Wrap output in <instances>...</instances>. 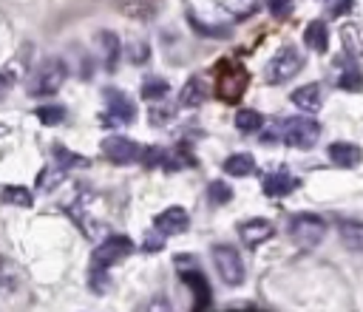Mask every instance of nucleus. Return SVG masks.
Masks as SVG:
<instances>
[{"label": "nucleus", "mask_w": 363, "mask_h": 312, "mask_svg": "<svg viewBox=\"0 0 363 312\" xmlns=\"http://www.w3.org/2000/svg\"><path fill=\"white\" fill-rule=\"evenodd\" d=\"M326 235V221L318 213H295L289 218V238L301 250H315Z\"/></svg>", "instance_id": "nucleus-1"}, {"label": "nucleus", "mask_w": 363, "mask_h": 312, "mask_svg": "<svg viewBox=\"0 0 363 312\" xmlns=\"http://www.w3.org/2000/svg\"><path fill=\"white\" fill-rule=\"evenodd\" d=\"M281 139L289 145V147H301V150H309L315 147V142L320 139V125L312 119V116H289L281 122Z\"/></svg>", "instance_id": "nucleus-2"}, {"label": "nucleus", "mask_w": 363, "mask_h": 312, "mask_svg": "<svg viewBox=\"0 0 363 312\" xmlns=\"http://www.w3.org/2000/svg\"><path fill=\"white\" fill-rule=\"evenodd\" d=\"M65 77H68L65 62H62L60 57H51V60H45V62L37 68V74L31 77L28 94H31V96H48V94H57V91L62 88Z\"/></svg>", "instance_id": "nucleus-3"}, {"label": "nucleus", "mask_w": 363, "mask_h": 312, "mask_svg": "<svg viewBox=\"0 0 363 312\" xmlns=\"http://www.w3.org/2000/svg\"><path fill=\"white\" fill-rule=\"evenodd\" d=\"M301 65H303L301 51H298L295 45H281V48L272 54V60L267 62V82L281 85V82L292 79V77L301 71Z\"/></svg>", "instance_id": "nucleus-4"}, {"label": "nucleus", "mask_w": 363, "mask_h": 312, "mask_svg": "<svg viewBox=\"0 0 363 312\" xmlns=\"http://www.w3.org/2000/svg\"><path fill=\"white\" fill-rule=\"evenodd\" d=\"M210 255H213V267H216L218 278H221L227 286H238V284L244 281V261H241V255H238L235 247H230V244H216Z\"/></svg>", "instance_id": "nucleus-5"}, {"label": "nucleus", "mask_w": 363, "mask_h": 312, "mask_svg": "<svg viewBox=\"0 0 363 312\" xmlns=\"http://www.w3.org/2000/svg\"><path fill=\"white\" fill-rule=\"evenodd\" d=\"M102 153L113 165H133V162H142L145 159V147L136 145L128 136H119V133H111V136L102 139Z\"/></svg>", "instance_id": "nucleus-6"}, {"label": "nucleus", "mask_w": 363, "mask_h": 312, "mask_svg": "<svg viewBox=\"0 0 363 312\" xmlns=\"http://www.w3.org/2000/svg\"><path fill=\"white\" fill-rule=\"evenodd\" d=\"M130 252H133V241H130V238H125V235H111V238H105V241H99V244L94 247L91 264L108 269V267L119 264L122 258H128Z\"/></svg>", "instance_id": "nucleus-7"}, {"label": "nucleus", "mask_w": 363, "mask_h": 312, "mask_svg": "<svg viewBox=\"0 0 363 312\" xmlns=\"http://www.w3.org/2000/svg\"><path fill=\"white\" fill-rule=\"evenodd\" d=\"M244 88H247V71L235 62H221V68H218V94L233 102L244 94Z\"/></svg>", "instance_id": "nucleus-8"}, {"label": "nucleus", "mask_w": 363, "mask_h": 312, "mask_svg": "<svg viewBox=\"0 0 363 312\" xmlns=\"http://www.w3.org/2000/svg\"><path fill=\"white\" fill-rule=\"evenodd\" d=\"M105 99H108L105 122H113V125H128V122H133L136 108H133V102H130L125 94H119V91H105Z\"/></svg>", "instance_id": "nucleus-9"}, {"label": "nucleus", "mask_w": 363, "mask_h": 312, "mask_svg": "<svg viewBox=\"0 0 363 312\" xmlns=\"http://www.w3.org/2000/svg\"><path fill=\"white\" fill-rule=\"evenodd\" d=\"M153 224H156V233H159V235H179V233L187 230L190 216H187L184 207H167V210H162V213L153 218Z\"/></svg>", "instance_id": "nucleus-10"}, {"label": "nucleus", "mask_w": 363, "mask_h": 312, "mask_svg": "<svg viewBox=\"0 0 363 312\" xmlns=\"http://www.w3.org/2000/svg\"><path fill=\"white\" fill-rule=\"evenodd\" d=\"M238 235H241L244 247H258V244H264L275 235V227L267 218H247V221H241Z\"/></svg>", "instance_id": "nucleus-11"}, {"label": "nucleus", "mask_w": 363, "mask_h": 312, "mask_svg": "<svg viewBox=\"0 0 363 312\" xmlns=\"http://www.w3.org/2000/svg\"><path fill=\"white\" fill-rule=\"evenodd\" d=\"M289 99H292L295 108H301V111H306V113H315V111H320V105H323V88H320L318 82H306V85L295 88V91L289 94Z\"/></svg>", "instance_id": "nucleus-12"}, {"label": "nucleus", "mask_w": 363, "mask_h": 312, "mask_svg": "<svg viewBox=\"0 0 363 312\" xmlns=\"http://www.w3.org/2000/svg\"><path fill=\"white\" fill-rule=\"evenodd\" d=\"M326 156L337 167H357L360 159H363V150L357 145H352V142H332L329 150H326Z\"/></svg>", "instance_id": "nucleus-13"}, {"label": "nucleus", "mask_w": 363, "mask_h": 312, "mask_svg": "<svg viewBox=\"0 0 363 312\" xmlns=\"http://www.w3.org/2000/svg\"><path fill=\"white\" fill-rule=\"evenodd\" d=\"M295 187H298V179H295L292 173L278 170V173L264 176V193H267L269 199H284V196H289Z\"/></svg>", "instance_id": "nucleus-14"}, {"label": "nucleus", "mask_w": 363, "mask_h": 312, "mask_svg": "<svg viewBox=\"0 0 363 312\" xmlns=\"http://www.w3.org/2000/svg\"><path fill=\"white\" fill-rule=\"evenodd\" d=\"M337 235H340V244L352 252H363V221L357 218H346L340 221L337 227Z\"/></svg>", "instance_id": "nucleus-15"}, {"label": "nucleus", "mask_w": 363, "mask_h": 312, "mask_svg": "<svg viewBox=\"0 0 363 312\" xmlns=\"http://www.w3.org/2000/svg\"><path fill=\"white\" fill-rule=\"evenodd\" d=\"M303 43L306 48H312L315 54H323L329 51V28L323 20H312L306 28H303Z\"/></svg>", "instance_id": "nucleus-16"}, {"label": "nucleus", "mask_w": 363, "mask_h": 312, "mask_svg": "<svg viewBox=\"0 0 363 312\" xmlns=\"http://www.w3.org/2000/svg\"><path fill=\"white\" fill-rule=\"evenodd\" d=\"M340 40H343V48H346L349 60L363 57V26H357V23H346V26L340 28Z\"/></svg>", "instance_id": "nucleus-17"}, {"label": "nucleus", "mask_w": 363, "mask_h": 312, "mask_svg": "<svg viewBox=\"0 0 363 312\" xmlns=\"http://www.w3.org/2000/svg\"><path fill=\"white\" fill-rule=\"evenodd\" d=\"M337 65H340V62H337ZM337 88H340V91H352V94L363 91V74H360V68L354 65V60H352V62H346V65H340Z\"/></svg>", "instance_id": "nucleus-18"}, {"label": "nucleus", "mask_w": 363, "mask_h": 312, "mask_svg": "<svg viewBox=\"0 0 363 312\" xmlns=\"http://www.w3.org/2000/svg\"><path fill=\"white\" fill-rule=\"evenodd\" d=\"M201 102H204V82H201V77H190L179 94V105L182 108H199Z\"/></svg>", "instance_id": "nucleus-19"}, {"label": "nucleus", "mask_w": 363, "mask_h": 312, "mask_svg": "<svg viewBox=\"0 0 363 312\" xmlns=\"http://www.w3.org/2000/svg\"><path fill=\"white\" fill-rule=\"evenodd\" d=\"M179 275H182V281H184V284H190V289L196 292L199 306L210 301V286H207V278H204V275H201L196 267H190V269H179ZM199 306H196V309H199Z\"/></svg>", "instance_id": "nucleus-20"}, {"label": "nucleus", "mask_w": 363, "mask_h": 312, "mask_svg": "<svg viewBox=\"0 0 363 312\" xmlns=\"http://www.w3.org/2000/svg\"><path fill=\"white\" fill-rule=\"evenodd\" d=\"M252 170H255V159L250 153H233V156L224 159V173L227 176L241 179V176H250Z\"/></svg>", "instance_id": "nucleus-21"}, {"label": "nucleus", "mask_w": 363, "mask_h": 312, "mask_svg": "<svg viewBox=\"0 0 363 312\" xmlns=\"http://www.w3.org/2000/svg\"><path fill=\"white\" fill-rule=\"evenodd\" d=\"M96 40H99V48H102V62L108 68H116V60H119V37L113 31H99Z\"/></svg>", "instance_id": "nucleus-22"}, {"label": "nucleus", "mask_w": 363, "mask_h": 312, "mask_svg": "<svg viewBox=\"0 0 363 312\" xmlns=\"http://www.w3.org/2000/svg\"><path fill=\"white\" fill-rule=\"evenodd\" d=\"M261 125H264V116L258 111H252V108L235 111V128L241 133H255V130H261Z\"/></svg>", "instance_id": "nucleus-23"}, {"label": "nucleus", "mask_w": 363, "mask_h": 312, "mask_svg": "<svg viewBox=\"0 0 363 312\" xmlns=\"http://www.w3.org/2000/svg\"><path fill=\"white\" fill-rule=\"evenodd\" d=\"M0 199H3L6 204H14V207H31V204H34L31 190H28V187H17V184L3 187V190H0Z\"/></svg>", "instance_id": "nucleus-24"}, {"label": "nucleus", "mask_w": 363, "mask_h": 312, "mask_svg": "<svg viewBox=\"0 0 363 312\" xmlns=\"http://www.w3.org/2000/svg\"><path fill=\"white\" fill-rule=\"evenodd\" d=\"M17 284V272H14V264L9 258L0 255V292H11Z\"/></svg>", "instance_id": "nucleus-25"}, {"label": "nucleus", "mask_w": 363, "mask_h": 312, "mask_svg": "<svg viewBox=\"0 0 363 312\" xmlns=\"http://www.w3.org/2000/svg\"><path fill=\"white\" fill-rule=\"evenodd\" d=\"M207 196H210V201L213 204H227L230 199H233V190H230V184L227 182H210V187H207Z\"/></svg>", "instance_id": "nucleus-26"}, {"label": "nucleus", "mask_w": 363, "mask_h": 312, "mask_svg": "<svg viewBox=\"0 0 363 312\" xmlns=\"http://www.w3.org/2000/svg\"><path fill=\"white\" fill-rule=\"evenodd\" d=\"M167 94V82L164 79H159V77H147L145 82H142V96H147V99H162Z\"/></svg>", "instance_id": "nucleus-27"}, {"label": "nucleus", "mask_w": 363, "mask_h": 312, "mask_svg": "<svg viewBox=\"0 0 363 312\" xmlns=\"http://www.w3.org/2000/svg\"><path fill=\"white\" fill-rule=\"evenodd\" d=\"M37 119L45 125H60L65 119V111L60 105H43V108H37Z\"/></svg>", "instance_id": "nucleus-28"}, {"label": "nucleus", "mask_w": 363, "mask_h": 312, "mask_svg": "<svg viewBox=\"0 0 363 312\" xmlns=\"http://www.w3.org/2000/svg\"><path fill=\"white\" fill-rule=\"evenodd\" d=\"M88 286H91L96 295H105V292H108V286H111L108 272H105L102 267H94V269H91V275H88Z\"/></svg>", "instance_id": "nucleus-29"}, {"label": "nucleus", "mask_w": 363, "mask_h": 312, "mask_svg": "<svg viewBox=\"0 0 363 312\" xmlns=\"http://www.w3.org/2000/svg\"><path fill=\"white\" fill-rule=\"evenodd\" d=\"M54 153H57V165L60 167H82V165H88L79 153H71V150H65V147H54Z\"/></svg>", "instance_id": "nucleus-30"}, {"label": "nucleus", "mask_w": 363, "mask_h": 312, "mask_svg": "<svg viewBox=\"0 0 363 312\" xmlns=\"http://www.w3.org/2000/svg\"><path fill=\"white\" fill-rule=\"evenodd\" d=\"M60 176H62V167H60V170H40L37 187H43V190H51L54 184H60Z\"/></svg>", "instance_id": "nucleus-31"}, {"label": "nucleus", "mask_w": 363, "mask_h": 312, "mask_svg": "<svg viewBox=\"0 0 363 312\" xmlns=\"http://www.w3.org/2000/svg\"><path fill=\"white\" fill-rule=\"evenodd\" d=\"M267 6H269V14L278 17V20L292 11V0H267Z\"/></svg>", "instance_id": "nucleus-32"}, {"label": "nucleus", "mask_w": 363, "mask_h": 312, "mask_svg": "<svg viewBox=\"0 0 363 312\" xmlns=\"http://www.w3.org/2000/svg\"><path fill=\"white\" fill-rule=\"evenodd\" d=\"M320 3L329 9V14H332V17H337V14H343L346 9H352V3H354V0H320Z\"/></svg>", "instance_id": "nucleus-33"}, {"label": "nucleus", "mask_w": 363, "mask_h": 312, "mask_svg": "<svg viewBox=\"0 0 363 312\" xmlns=\"http://www.w3.org/2000/svg\"><path fill=\"white\" fill-rule=\"evenodd\" d=\"M145 312H176V309H173V303H170L167 298H153Z\"/></svg>", "instance_id": "nucleus-34"}, {"label": "nucleus", "mask_w": 363, "mask_h": 312, "mask_svg": "<svg viewBox=\"0 0 363 312\" xmlns=\"http://www.w3.org/2000/svg\"><path fill=\"white\" fill-rule=\"evenodd\" d=\"M130 60H133V62L147 60V45H145V43H133V45H130Z\"/></svg>", "instance_id": "nucleus-35"}, {"label": "nucleus", "mask_w": 363, "mask_h": 312, "mask_svg": "<svg viewBox=\"0 0 363 312\" xmlns=\"http://www.w3.org/2000/svg\"><path fill=\"white\" fill-rule=\"evenodd\" d=\"M9 85H11V79H9V74H0V102L6 99V94H9Z\"/></svg>", "instance_id": "nucleus-36"}]
</instances>
